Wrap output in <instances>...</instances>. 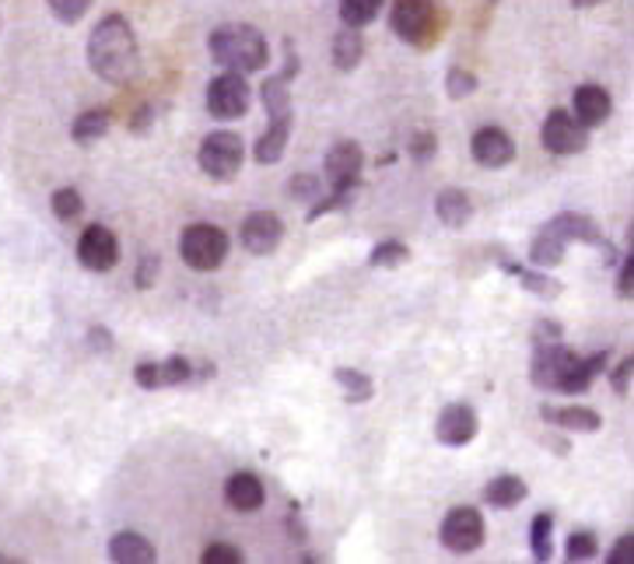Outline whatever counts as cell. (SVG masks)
<instances>
[{
	"label": "cell",
	"mask_w": 634,
	"mask_h": 564,
	"mask_svg": "<svg viewBox=\"0 0 634 564\" xmlns=\"http://www.w3.org/2000/svg\"><path fill=\"white\" fill-rule=\"evenodd\" d=\"M88 64L109 85H130L140 74V46L123 14H105L88 36Z\"/></svg>",
	"instance_id": "1"
},
{
	"label": "cell",
	"mask_w": 634,
	"mask_h": 564,
	"mask_svg": "<svg viewBox=\"0 0 634 564\" xmlns=\"http://www.w3.org/2000/svg\"><path fill=\"white\" fill-rule=\"evenodd\" d=\"M260 99H263V109H266V130L263 137L252 145V159L260 165H277L284 159V151H288V140H291V82L288 77H266L263 88H260Z\"/></svg>",
	"instance_id": "2"
},
{
	"label": "cell",
	"mask_w": 634,
	"mask_h": 564,
	"mask_svg": "<svg viewBox=\"0 0 634 564\" xmlns=\"http://www.w3.org/2000/svg\"><path fill=\"white\" fill-rule=\"evenodd\" d=\"M211 60L225 71H239V74H252L263 71L266 60H271V46H266V36L252 25H221L208 39Z\"/></svg>",
	"instance_id": "3"
},
{
	"label": "cell",
	"mask_w": 634,
	"mask_h": 564,
	"mask_svg": "<svg viewBox=\"0 0 634 564\" xmlns=\"http://www.w3.org/2000/svg\"><path fill=\"white\" fill-rule=\"evenodd\" d=\"M179 256L189 271H200V274L217 271V266L228 260V231L217 228V225H208V222L183 228Z\"/></svg>",
	"instance_id": "4"
},
{
	"label": "cell",
	"mask_w": 634,
	"mask_h": 564,
	"mask_svg": "<svg viewBox=\"0 0 634 564\" xmlns=\"http://www.w3.org/2000/svg\"><path fill=\"white\" fill-rule=\"evenodd\" d=\"M389 25L407 46H432L438 36L435 0H393Z\"/></svg>",
	"instance_id": "5"
},
{
	"label": "cell",
	"mask_w": 634,
	"mask_h": 564,
	"mask_svg": "<svg viewBox=\"0 0 634 564\" xmlns=\"http://www.w3.org/2000/svg\"><path fill=\"white\" fill-rule=\"evenodd\" d=\"M246 162V145L239 134L232 130H214L203 137L200 145V168L208 172L214 183H232L243 172Z\"/></svg>",
	"instance_id": "6"
},
{
	"label": "cell",
	"mask_w": 634,
	"mask_h": 564,
	"mask_svg": "<svg viewBox=\"0 0 634 564\" xmlns=\"http://www.w3.org/2000/svg\"><path fill=\"white\" fill-rule=\"evenodd\" d=\"M249 102H252V91L246 74L239 71H221L214 82L208 85V113L214 120H243L249 113Z\"/></svg>",
	"instance_id": "7"
},
{
	"label": "cell",
	"mask_w": 634,
	"mask_h": 564,
	"mask_svg": "<svg viewBox=\"0 0 634 564\" xmlns=\"http://www.w3.org/2000/svg\"><path fill=\"white\" fill-rule=\"evenodd\" d=\"M442 547L452 554H473V551H481L484 547V537H487V529H484V515L473 509V505H459L452 509L446 519H442Z\"/></svg>",
	"instance_id": "8"
},
{
	"label": "cell",
	"mask_w": 634,
	"mask_h": 564,
	"mask_svg": "<svg viewBox=\"0 0 634 564\" xmlns=\"http://www.w3.org/2000/svg\"><path fill=\"white\" fill-rule=\"evenodd\" d=\"M77 263L91 274H109L120 263V239L113 228L88 225L77 239Z\"/></svg>",
	"instance_id": "9"
},
{
	"label": "cell",
	"mask_w": 634,
	"mask_h": 564,
	"mask_svg": "<svg viewBox=\"0 0 634 564\" xmlns=\"http://www.w3.org/2000/svg\"><path fill=\"white\" fill-rule=\"evenodd\" d=\"M540 140H544V148L550 154L568 159V154H582L585 148H589V130H585L572 113H564V109H554V113L544 120Z\"/></svg>",
	"instance_id": "10"
},
{
	"label": "cell",
	"mask_w": 634,
	"mask_h": 564,
	"mask_svg": "<svg viewBox=\"0 0 634 564\" xmlns=\"http://www.w3.org/2000/svg\"><path fill=\"white\" fill-rule=\"evenodd\" d=\"M134 383L140 389H172L197 383V365L183 354H172L169 362H140L134 368Z\"/></svg>",
	"instance_id": "11"
},
{
	"label": "cell",
	"mask_w": 634,
	"mask_h": 564,
	"mask_svg": "<svg viewBox=\"0 0 634 564\" xmlns=\"http://www.w3.org/2000/svg\"><path fill=\"white\" fill-rule=\"evenodd\" d=\"M572 358H575V351H568L561 340H554V343H536L533 365H530V383H533L536 389H544V393H558L561 375H564L568 365H572Z\"/></svg>",
	"instance_id": "12"
},
{
	"label": "cell",
	"mask_w": 634,
	"mask_h": 564,
	"mask_svg": "<svg viewBox=\"0 0 634 564\" xmlns=\"http://www.w3.org/2000/svg\"><path fill=\"white\" fill-rule=\"evenodd\" d=\"M481 431V421H477V411L467 403H449V406H442V414L435 421V438L442 446H449V449H463L470 446L473 438H477Z\"/></svg>",
	"instance_id": "13"
},
{
	"label": "cell",
	"mask_w": 634,
	"mask_h": 564,
	"mask_svg": "<svg viewBox=\"0 0 634 564\" xmlns=\"http://www.w3.org/2000/svg\"><path fill=\"white\" fill-rule=\"evenodd\" d=\"M239 239H243L246 253H252V256H271L274 249L281 246V239H284V225H281V217L274 211H252L246 222H243Z\"/></svg>",
	"instance_id": "14"
},
{
	"label": "cell",
	"mask_w": 634,
	"mask_h": 564,
	"mask_svg": "<svg viewBox=\"0 0 634 564\" xmlns=\"http://www.w3.org/2000/svg\"><path fill=\"white\" fill-rule=\"evenodd\" d=\"M470 154L484 168H505L515 162V140L501 127H481L470 137Z\"/></svg>",
	"instance_id": "15"
},
{
	"label": "cell",
	"mask_w": 634,
	"mask_h": 564,
	"mask_svg": "<svg viewBox=\"0 0 634 564\" xmlns=\"http://www.w3.org/2000/svg\"><path fill=\"white\" fill-rule=\"evenodd\" d=\"M326 179L330 186H358L361 183V168H364V151L358 140H337L326 151Z\"/></svg>",
	"instance_id": "16"
},
{
	"label": "cell",
	"mask_w": 634,
	"mask_h": 564,
	"mask_svg": "<svg viewBox=\"0 0 634 564\" xmlns=\"http://www.w3.org/2000/svg\"><path fill=\"white\" fill-rule=\"evenodd\" d=\"M613 113V99L604 85H582L575 88V99H572V116L582 123L585 130H596L604 127Z\"/></svg>",
	"instance_id": "17"
},
{
	"label": "cell",
	"mask_w": 634,
	"mask_h": 564,
	"mask_svg": "<svg viewBox=\"0 0 634 564\" xmlns=\"http://www.w3.org/2000/svg\"><path fill=\"white\" fill-rule=\"evenodd\" d=\"M607 362H610V351H596V354H589V358H572V365L564 368V375H561V386H558V393H564V397H579V393H585L599 375H604V368H607Z\"/></svg>",
	"instance_id": "18"
},
{
	"label": "cell",
	"mask_w": 634,
	"mask_h": 564,
	"mask_svg": "<svg viewBox=\"0 0 634 564\" xmlns=\"http://www.w3.org/2000/svg\"><path fill=\"white\" fill-rule=\"evenodd\" d=\"M225 501L235 512H260L266 501V488L257 474L249 469H235V474L225 480Z\"/></svg>",
	"instance_id": "19"
},
{
	"label": "cell",
	"mask_w": 634,
	"mask_h": 564,
	"mask_svg": "<svg viewBox=\"0 0 634 564\" xmlns=\"http://www.w3.org/2000/svg\"><path fill=\"white\" fill-rule=\"evenodd\" d=\"M540 417L547 421V425L561 428V431H599L604 428V417H599L596 411H589V406H540Z\"/></svg>",
	"instance_id": "20"
},
{
	"label": "cell",
	"mask_w": 634,
	"mask_h": 564,
	"mask_svg": "<svg viewBox=\"0 0 634 564\" xmlns=\"http://www.w3.org/2000/svg\"><path fill=\"white\" fill-rule=\"evenodd\" d=\"M554 231L561 235L564 242H585V246H604V231H599V225L593 222L589 214H579V211H564L558 217H550L547 222Z\"/></svg>",
	"instance_id": "21"
},
{
	"label": "cell",
	"mask_w": 634,
	"mask_h": 564,
	"mask_svg": "<svg viewBox=\"0 0 634 564\" xmlns=\"http://www.w3.org/2000/svg\"><path fill=\"white\" fill-rule=\"evenodd\" d=\"M109 557H113L116 564H154L158 551L148 537H140V532H134V529H123L109 540Z\"/></svg>",
	"instance_id": "22"
},
{
	"label": "cell",
	"mask_w": 634,
	"mask_h": 564,
	"mask_svg": "<svg viewBox=\"0 0 634 564\" xmlns=\"http://www.w3.org/2000/svg\"><path fill=\"white\" fill-rule=\"evenodd\" d=\"M526 494H530L526 480L515 474H498L495 480H487V488H484V501L490 509H519L522 501H526Z\"/></svg>",
	"instance_id": "23"
},
{
	"label": "cell",
	"mask_w": 634,
	"mask_h": 564,
	"mask_svg": "<svg viewBox=\"0 0 634 564\" xmlns=\"http://www.w3.org/2000/svg\"><path fill=\"white\" fill-rule=\"evenodd\" d=\"M435 214L446 228L459 231V228H467V222L473 217V200L463 190H442L435 200Z\"/></svg>",
	"instance_id": "24"
},
{
	"label": "cell",
	"mask_w": 634,
	"mask_h": 564,
	"mask_svg": "<svg viewBox=\"0 0 634 564\" xmlns=\"http://www.w3.org/2000/svg\"><path fill=\"white\" fill-rule=\"evenodd\" d=\"M364 57V39H361V28H340L333 36V67L337 71H355Z\"/></svg>",
	"instance_id": "25"
},
{
	"label": "cell",
	"mask_w": 634,
	"mask_h": 564,
	"mask_svg": "<svg viewBox=\"0 0 634 564\" xmlns=\"http://www.w3.org/2000/svg\"><path fill=\"white\" fill-rule=\"evenodd\" d=\"M568 253V242L561 239L558 231H554L550 225H544L540 231H536V239L530 246V260L536 266H544V271H550V266H558Z\"/></svg>",
	"instance_id": "26"
},
{
	"label": "cell",
	"mask_w": 634,
	"mask_h": 564,
	"mask_svg": "<svg viewBox=\"0 0 634 564\" xmlns=\"http://www.w3.org/2000/svg\"><path fill=\"white\" fill-rule=\"evenodd\" d=\"M498 266H501V271H509L526 291L540 294V299H558V294H561V285H558V280L547 277V274H540V271H526V266H519V263L509 260V256L498 260Z\"/></svg>",
	"instance_id": "27"
},
{
	"label": "cell",
	"mask_w": 634,
	"mask_h": 564,
	"mask_svg": "<svg viewBox=\"0 0 634 564\" xmlns=\"http://www.w3.org/2000/svg\"><path fill=\"white\" fill-rule=\"evenodd\" d=\"M109 134V109H85L82 116L74 120V127H71V137H74V145H95V140H102Z\"/></svg>",
	"instance_id": "28"
},
{
	"label": "cell",
	"mask_w": 634,
	"mask_h": 564,
	"mask_svg": "<svg viewBox=\"0 0 634 564\" xmlns=\"http://www.w3.org/2000/svg\"><path fill=\"white\" fill-rule=\"evenodd\" d=\"M333 383H337L344 389V400L347 403H364L375 397V383L372 375H364L358 368H337L333 372Z\"/></svg>",
	"instance_id": "29"
},
{
	"label": "cell",
	"mask_w": 634,
	"mask_h": 564,
	"mask_svg": "<svg viewBox=\"0 0 634 564\" xmlns=\"http://www.w3.org/2000/svg\"><path fill=\"white\" fill-rule=\"evenodd\" d=\"M530 551L536 561H550L554 557V515L540 512L530 523Z\"/></svg>",
	"instance_id": "30"
},
{
	"label": "cell",
	"mask_w": 634,
	"mask_h": 564,
	"mask_svg": "<svg viewBox=\"0 0 634 564\" xmlns=\"http://www.w3.org/2000/svg\"><path fill=\"white\" fill-rule=\"evenodd\" d=\"M386 0H340V22L347 28H364L378 18Z\"/></svg>",
	"instance_id": "31"
},
{
	"label": "cell",
	"mask_w": 634,
	"mask_h": 564,
	"mask_svg": "<svg viewBox=\"0 0 634 564\" xmlns=\"http://www.w3.org/2000/svg\"><path fill=\"white\" fill-rule=\"evenodd\" d=\"M358 193H361V183H358V186H333V193H330V197H320V200H315L312 208H309V222H320V217L330 214V211L351 208Z\"/></svg>",
	"instance_id": "32"
},
{
	"label": "cell",
	"mask_w": 634,
	"mask_h": 564,
	"mask_svg": "<svg viewBox=\"0 0 634 564\" xmlns=\"http://www.w3.org/2000/svg\"><path fill=\"white\" fill-rule=\"evenodd\" d=\"M50 208H53V214L60 217V222H77V217L85 214V200H82V193L74 190V186H63V190L53 193Z\"/></svg>",
	"instance_id": "33"
},
{
	"label": "cell",
	"mask_w": 634,
	"mask_h": 564,
	"mask_svg": "<svg viewBox=\"0 0 634 564\" xmlns=\"http://www.w3.org/2000/svg\"><path fill=\"white\" fill-rule=\"evenodd\" d=\"M407 260H410V249L403 242H396V239L378 242L372 249V256H369V263L372 266H383V271H396V266H403Z\"/></svg>",
	"instance_id": "34"
},
{
	"label": "cell",
	"mask_w": 634,
	"mask_h": 564,
	"mask_svg": "<svg viewBox=\"0 0 634 564\" xmlns=\"http://www.w3.org/2000/svg\"><path fill=\"white\" fill-rule=\"evenodd\" d=\"M596 551H599V543H596V532H589V529H575L572 537H568V543H564V557L568 561H593L596 557Z\"/></svg>",
	"instance_id": "35"
},
{
	"label": "cell",
	"mask_w": 634,
	"mask_h": 564,
	"mask_svg": "<svg viewBox=\"0 0 634 564\" xmlns=\"http://www.w3.org/2000/svg\"><path fill=\"white\" fill-rule=\"evenodd\" d=\"M288 193L295 203H315L323 197V183H320V176H312V172H298V176H291V183H288Z\"/></svg>",
	"instance_id": "36"
},
{
	"label": "cell",
	"mask_w": 634,
	"mask_h": 564,
	"mask_svg": "<svg viewBox=\"0 0 634 564\" xmlns=\"http://www.w3.org/2000/svg\"><path fill=\"white\" fill-rule=\"evenodd\" d=\"M477 74H470V71H463V67H452L449 74H446V91H449V99H467V96H473L477 91Z\"/></svg>",
	"instance_id": "37"
},
{
	"label": "cell",
	"mask_w": 634,
	"mask_h": 564,
	"mask_svg": "<svg viewBox=\"0 0 634 564\" xmlns=\"http://www.w3.org/2000/svg\"><path fill=\"white\" fill-rule=\"evenodd\" d=\"M46 4H50V11L63 25H74V22L85 18V11L95 4V0H46Z\"/></svg>",
	"instance_id": "38"
},
{
	"label": "cell",
	"mask_w": 634,
	"mask_h": 564,
	"mask_svg": "<svg viewBox=\"0 0 634 564\" xmlns=\"http://www.w3.org/2000/svg\"><path fill=\"white\" fill-rule=\"evenodd\" d=\"M410 159H414L418 165H427V162H435V154H438V140H435V134H414L410 137Z\"/></svg>",
	"instance_id": "39"
},
{
	"label": "cell",
	"mask_w": 634,
	"mask_h": 564,
	"mask_svg": "<svg viewBox=\"0 0 634 564\" xmlns=\"http://www.w3.org/2000/svg\"><path fill=\"white\" fill-rule=\"evenodd\" d=\"M200 561L203 564H243L246 554L239 551V547H232V543H211Z\"/></svg>",
	"instance_id": "40"
},
{
	"label": "cell",
	"mask_w": 634,
	"mask_h": 564,
	"mask_svg": "<svg viewBox=\"0 0 634 564\" xmlns=\"http://www.w3.org/2000/svg\"><path fill=\"white\" fill-rule=\"evenodd\" d=\"M158 266H162V263H158V256H145V260H140L137 263V274H134V288H140V291H148V288H154V280H158Z\"/></svg>",
	"instance_id": "41"
},
{
	"label": "cell",
	"mask_w": 634,
	"mask_h": 564,
	"mask_svg": "<svg viewBox=\"0 0 634 564\" xmlns=\"http://www.w3.org/2000/svg\"><path fill=\"white\" fill-rule=\"evenodd\" d=\"M631 375H634V362H631V358H621V362H617V368L610 372L613 393H621V397L631 393Z\"/></svg>",
	"instance_id": "42"
},
{
	"label": "cell",
	"mask_w": 634,
	"mask_h": 564,
	"mask_svg": "<svg viewBox=\"0 0 634 564\" xmlns=\"http://www.w3.org/2000/svg\"><path fill=\"white\" fill-rule=\"evenodd\" d=\"M631 288H634V256L624 253L621 260V271H617V299H631Z\"/></svg>",
	"instance_id": "43"
},
{
	"label": "cell",
	"mask_w": 634,
	"mask_h": 564,
	"mask_svg": "<svg viewBox=\"0 0 634 564\" xmlns=\"http://www.w3.org/2000/svg\"><path fill=\"white\" fill-rule=\"evenodd\" d=\"M564 334V326L558 319H536L533 323V343H554V340H561Z\"/></svg>",
	"instance_id": "44"
},
{
	"label": "cell",
	"mask_w": 634,
	"mask_h": 564,
	"mask_svg": "<svg viewBox=\"0 0 634 564\" xmlns=\"http://www.w3.org/2000/svg\"><path fill=\"white\" fill-rule=\"evenodd\" d=\"M610 564H631L634 561V532H624L621 540L610 547Z\"/></svg>",
	"instance_id": "45"
},
{
	"label": "cell",
	"mask_w": 634,
	"mask_h": 564,
	"mask_svg": "<svg viewBox=\"0 0 634 564\" xmlns=\"http://www.w3.org/2000/svg\"><path fill=\"white\" fill-rule=\"evenodd\" d=\"M88 340H91L95 351H109V348H113V337H109L105 326H95V330L88 334Z\"/></svg>",
	"instance_id": "46"
},
{
	"label": "cell",
	"mask_w": 634,
	"mask_h": 564,
	"mask_svg": "<svg viewBox=\"0 0 634 564\" xmlns=\"http://www.w3.org/2000/svg\"><path fill=\"white\" fill-rule=\"evenodd\" d=\"M148 123H151V109L145 105V113H137V116L130 120V130H145Z\"/></svg>",
	"instance_id": "47"
},
{
	"label": "cell",
	"mask_w": 634,
	"mask_h": 564,
	"mask_svg": "<svg viewBox=\"0 0 634 564\" xmlns=\"http://www.w3.org/2000/svg\"><path fill=\"white\" fill-rule=\"evenodd\" d=\"M604 0H572V8H579V11H585V8H599Z\"/></svg>",
	"instance_id": "48"
}]
</instances>
